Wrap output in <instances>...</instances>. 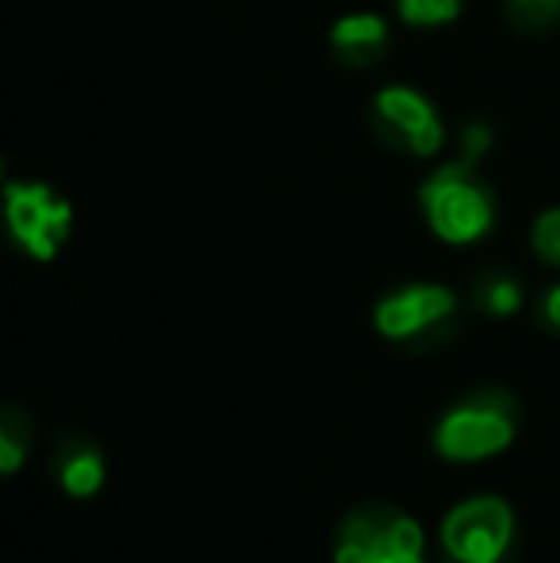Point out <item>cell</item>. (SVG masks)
<instances>
[{"mask_svg":"<svg viewBox=\"0 0 560 563\" xmlns=\"http://www.w3.org/2000/svg\"><path fill=\"white\" fill-rule=\"evenodd\" d=\"M422 211L430 219L433 234L446 242H476L495 219L492 192L476 177V162L441 165L422 185Z\"/></svg>","mask_w":560,"mask_h":563,"instance_id":"cell-1","label":"cell"},{"mask_svg":"<svg viewBox=\"0 0 560 563\" xmlns=\"http://www.w3.org/2000/svg\"><path fill=\"white\" fill-rule=\"evenodd\" d=\"M515 438V402L507 395H480L438 426V449L449 460H480L507 449Z\"/></svg>","mask_w":560,"mask_h":563,"instance_id":"cell-2","label":"cell"},{"mask_svg":"<svg viewBox=\"0 0 560 563\" xmlns=\"http://www.w3.org/2000/svg\"><path fill=\"white\" fill-rule=\"evenodd\" d=\"M4 211L15 242L39 261H51L62 250L74 223V211L62 196H54L46 185H8L4 188Z\"/></svg>","mask_w":560,"mask_h":563,"instance_id":"cell-3","label":"cell"},{"mask_svg":"<svg viewBox=\"0 0 560 563\" xmlns=\"http://www.w3.org/2000/svg\"><path fill=\"white\" fill-rule=\"evenodd\" d=\"M510 510L499 498H472L446 518L441 541L457 563H503L510 549Z\"/></svg>","mask_w":560,"mask_h":563,"instance_id":"cell-4","label":"cell"},{"mask_svg":"<svg viewBox=\"0 0 560 563\" xmlns=\"http://www.w3.org/2000/svg\"><path fill=\"white\" fill-rule=\"evenodd\" d=\"M373 119L381 126V134H388V142L404 146L415 157H433L441 150V142H446L433 104L419 89H407V85H388V89L376 92Z\"/></svg>","mask_w":560,"mask_h":563,"instance_id":"cell-5","label":"cell"},{"mask_svg":"<svg viewBox=\"0 0 560 563\" xmlns=\"http://www.w3.org/2000/svg\"><path fill=\"white\" fill-rule=\"evenodd\" d=\"M457 296L449 288H438V284H415V288H404L396 296H388L381 307H376V327H381L384 338L396 341H411L430 334L433 327L453 314Z\"/></svg>","mask_w":560,"mask_h":563,"instance_id":"cell-6","label":"cell"},{"mask_svg":"<svg viewBox=\"0 0 560 563\" xmlns=\"http://www.w3.org/2000/svg\"><path fill=\"white\" fill-rule=\"evenodd\" d=\"M330 46H334V54L345 66H353V69L373 66L384 54V46H388V23L373 12L345 15V20H338L334 27H330Z\"/></svg>","mask_w":560,"mask_h":563,"instance_id":"cell-7","label":"cell"},{"mask_svg":"<svg viewBox=\"0 0 560 563\" xmlns=\"http://www.w3.org/2000/svg\"><path fill=\"white\" fill-rule=\"evenodd\" d=\"M58 472H62V487H66L69 495H77V498L92 495V490L100 487V479H105V464H100L97 449H89V445L62 452Z\"/></svg>","mask_w":560,"mask_h":563,"instance_id":"cell-8","label":"cell"},{"mask_svg":"<svg viewBox=\"0 0 560 563\" xmlns=\"http://www.w3.org/2000/svg\"><path fill=\"white\" fill-rule=\"evenodd\" d=\"M376 563H422V529L404 514L388 518V541Z\"/></svg>","mask_w":560,"mask_h":563,"instance_id":"cell-9","label":"cell"},{"mask_svg":"<svg viewBox=\"0 0 560 563\" xmlns=\"http://www.w3.org/2000/svg\"><path fill=\"white\" fill-rule=\"evenodd\" d=\"M31 445V418L23 410L8 407L0 418V472H15L23 464V452Z\"/></svg>","mask_w":560,"mask_h":563,"instance_id":"cell-10","label":"cell"},{"mask_svg":"<svg viewBox=\"0 0 560 563\" xmlns=\"http://www.w3.org/2000/svg\"><path fill=\"white\" fill-rule=\"evenodd\" d=\"M476 299L484 311L492 314H510L518 311V303H523V288H518L515 276H484V284L476 288Z\"/></svg>","mask_w":560,"mask_h":563,"instance_id":"cell-11","label":"cell"},{"mask_svg":"<svg viewBox=\"0 0 560 563\" xmlns=\"http://www.w3.org/2000/svg\"><path fill=\"white\" fill-rule=\"evenodd\" d=\"M396 8L415 27H438L461 15V0H396Z\"/></svg>","mask_w":560,"mask_h":563,"instance_id":"cell-12","label":"cell"},{"mask_svg":"<svg viewBox=\"0 0 560 563\" xmlns=\"http://www.w3.org/2000/svg\"><path fill=\"white\" fill-rule=\"evenodd\" d=\"M507 12L518 27L546 31L560 20V0H507Z\"/></svg>","mask_w":560,"mask_h":563,"instance_id":"cell-13","label":"cell"},{"mask_svg":"<svg viewBox=\"0 0 560 563\" xmlns=\"http://www.w3.org/2000/svg\"><path fill=\"white\" fill-rule=\"evenodd\" d=\"M534 250H538L541 261L560 265V208L546 211V216L534 223Z\"/></svg>","mask_w":560,"mask_h":563,"instance_id":"cell-14","label":"cell"},{"mask_svg":"<svg viewBox=\"0 0 560 563\" xmlns=\"http://www.w3.org/2000/svg\"><path fill=\"white\" fill-rule=\"evenodd\" d=\"M464 157L469 162H480V157L492 150V131H487L484 123H472V126H464Z\"/></svg>","mask_w":560,"mask_h":563,"instance_id":"cell-15","label":"cell"},{"mask_svg":"<svg viewBox=\"0 0 560 563\" xmlns=\"http://www.w3.org/2000/svg\"><path fill=\"white\" fill-rule=\"evenodd\" d=\"M546 319L553 322V327H560V288H553L546 296Z\"/></svg>","mask_w":560,"mask_h":563,"instance_id":"cell-16","label":"cell"}]
</instances>
